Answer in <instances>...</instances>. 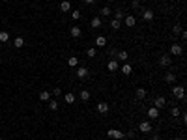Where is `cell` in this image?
Returning <instances> with one entry per match:
<instances>
[{"instance_id":"6da1fadb","label":"cell","mask_w":187,"mask_h":140,"mask_svg":"<svg viewBox=\"0 0 187 140\" xmlns=\"http://www.w3.org/2000/svg\"><path fill=\"white\" fill-rule=\"evenodd\" d=\"M170 64H172L170 54H161V56H159V66H161V67H169Z\"/></svg>"},{"instance_id":"7a4b0ae2","label":"cell","mask_w":187,"mask_h":140,"mask_svg":"<svg viewBox=\"0 0 187 140\" xmlns=\"http://www.w3.org/2000/svg\"><path fill=\"white\" fill-rule=\"evenodd\" d=\"M181 54H183V47L180 43H174L170 47V56H181Z\"/></svg>"},{"instance_id":"3957f363","label":"cell","mask_w":187,"mask_h":140,"mask_svg":"<svg viewBox=\"0 0 187 140\" xmlns=\"http://www.w3.org/2000/svg\"><path fill=\"white\" fill-rule=\"evenodd\" d=\"M107 134L110 138H116V140H122V138H125V133L124 131H116V129H109L107 131Z\"/></svg>"},{"instance_id":"277c9868","label":"cell","mask_w":187,"mask_h":140,"mask_svg":"<svg viewBox=\"0 0 187 140\" xmlns=\"http://www.w3.org/2000/svg\"><path fill=\"white\" fill-rule=\"evenodd\" d=\"M172 95H174L176 99H183V95H185L183 86H174V88H172Z\"/></svg>"},{"instance_id":"5b68a950","label":"cell","mask_w":187,"mask_h":140,"mask_svg":"<svg viewBox=\"0 0 187 140\" xmlns=\"http://www.w3.org/2000/svg\"><path fill=\"white\" fill-rule=\"evenodd\" d=\"M95 108H97L99 114H107V112H109V103H107V101H99Z\"/></svg>"},{"instance_id":"8992f818","label":"cell","mask_w":187,"mask_h":140,"mask_svg":"<svg viewBox=\"0 0 187 140\" xmlns=\"http://www.w3.org/2000/svg\"><path fill=\"white\" fill-rule=\"evenodd\" d=\"M139 131L140 133H151V123L150 122H140V125H139Z\"/></svg>"},{"instance_id":"52a82bcc","label":"cell","mask_w":187,"mask_h":140,"mask_svg":"<svg viewBox=\"0 0 187 140\" xmlns=\"http://www.w3.org/2000/svg\"><path fill=\"white\" fill-rule=\"evenodd\" d=\"M88 73H90V69H88V67H84V66L77 67V77H79V78H86V77H88Z\"/></svg>"},{"instance_id":"ba28073f","label":"cell","mask_w":187,"mask_h":140,"mask_svg":"<svg viewBox=\"0 0 187 140\" xmlns=\"http://www.w3.org/2000/svg\"><path fill=\"white\" fill-rule=\"evenodd\" d=\"M154 17H155L154 9H142V19L144 21H154Z\"/></svg>"},{"instance_id":"9c48e42d","label":"cell","mask_w":187,"mask_h":140,"mask_svg":"<svg viewBox=\"0 0 187 140\" xmlns=\"http://www.w3.org/2000/svg\"><path fill=\"white\" fill-rule=\"evenodd\" d=\"M146 95H148V92H146L144 88H137V92H135V97H137L139 101H142V99H146Z\"/></svg>"},{"instance_id":"30bf717a","label":"cell","mask_w":187,"mask_h":140,"mask_svg":"<svg viewBox=\"0 0 187 140\" xmlns=\"http://www.w3.org/2000/svg\"><path fill=\"white\" fill-rule=\"evenodd\" d=\"M124 23H125V26H135L137 19H135V15H125V17H124Z\"/></svg>"},{"instance_id":"8fae6325","label":"cell","mask_w":187,"mask_h":140,"mask_svg":"<svg viewBox=\"0 0 187 140\" xmlns=\"http://www.w3.org/2000/svg\"><path fill=\"white\" fill-rule=\"evenodd\" d=\"M148 118L150 119H157L159 118V108H155V107L148 108Z\"/></svg>"},{"instance_id":"7c38bea8","label":"cell","mask_w":187,"mask_h":140,"mask_svg":"<svg viewBox=\"0 0 187 140\" xmlns=\"http://www.w3.org/2000/svg\"><path fill=\"white\" fill-rule=\"evenodd\" d=\"M165 105H166V99H165L163 95H161V97H157V99L154 101V107H155V108H163Z\"/></svg>"},{"instance_id":"4fadbf2b","label":"cell","mask_w":187,"mask_h":140,"mask_svg":"<svg viewBox=\"0 0 187 140\" xmlns=\"http://www.w3.org/2000/svg\"><path fill=\"white\" fill-rule=\"evenodd\" d=\"M107 67H109V71H118V69H120L118 60H110V62L107 64Z\"/></svg>"},{"instance_id":"5bb4252c","label":"cell","mask_w":187,"mask_h":140,"mask_svg":"<svg viewBox=\"0 0 187 140\" xmlns=\"http://www.w3.org/2000/svg\"><path fill=\"white\" fill-rule=\"evenodd\" d=\"M165 82H166V84H174V82H176V73H170V71H169V73L165 75Z\"/></svg>"},{"instance_id":"9a60e30c","label":"cell","mask_w":187,"mask_h":140,"mask_svg":"<svg viewBox=\"0 0 187 140\" xmlns=\"http://www.w3.org/2000/svg\"><path fill=\"white\" fill-rule=\"evenodd\" d=\"M69 34H71V37H80L82 30H80L79 26H71V28H69Z\"/></svg>"},{"instance_id":"2e32d148","label":"cell","mask_w":187,"mask_h":140,"mask_svg":"<svg viewBox=\"0 0 187 140\" xmlns=\"http://www.w3.org/2000/svg\"><path fill=\"white\" fill-rule=\"evenodd\" d=\"M107 45V37L105 36H97L95 37V47H105Z\"/></svg>"},{"instance_id":"e0dca14e","label":"cell","mask_w":187,"mask_h":140,"mask_svg":"<svg viewBox=\"0 0 187 140\" xmlns=\"http://www.w3.org/2000/svg\"><path fill=\"white\" fill-rule=\"evenodd\" d=\"M122 73H124V75H127V77H129L131 73H133V67H131V64H127V62L124 64V66H122Z\"/></svg>"},{"instance_id":"ac0fdd59","label":"cell","mask_w":187,"mask_h":140,"mask_svg":"<svg viewBox=\"0 0 187 140\" xmlns=\"http://www.w3.org/2000/svg\"><path fill=\"white\" fill-rule=\"evenodd\" d=\"M68 66H69V67H77V66H79V58H77V56H69V58H68Z\"/></svg>"},{"instance_id":"d6986e66","label":"cell","mask_w":187,"mask_h":140,"mask_svg":"<svg viewBox=\"0 0 187 140\" xmlns=\"http://www.w3.org/2000/svg\"><path fill=\"white\" fill-rule=\"evenodd\" d=\"M116 58L122 60V62H127V60H129V54L125 52V51H120V52H116Z\"/></svg>"},{"instance_id":"ffe728a7","label":"cell","mask_w":187,"mask_h":140,"mask_svg":"<svg viewBox=\"0 0 187 140\" xmlns=\"http://www.w3.org/2000/svg\"><path fill=\"white\" fill-rule=\"evenodd\" d=\"M60 9H62V11H71V2H68V0H64V2L60 4Z\"/></svg>"},{"instance_id":"44dd1931","label":"cell","mask_w":187,"mask_h":140,"mask_svg":"<svg viewBox=\"0 0 187 140\" xmlns=\"http://www.w3.org/2000/svg\"><path fill=\"white\" fill-rule=\"evenodd\" d=\"M13 45H15V47H17V49L24 47V39H23L21 36H19V37H15V39H13Z\"/></svg>"},{"instance_id":"7402d4cb","label":"cell","mask_w":187,"mask_h":140,"mask_svg":"<svg viewBox=\"0 0 187 140\" xmlns=\"http://www.w3.org/2000/svg\"><path fill=\"white\" fill-rule=\"evenodd\" d=\"M64 101L68 103V105H73V103H75V95H73V93H65V95H64Z\"/></svg>"},{"instance_id":"603a6c76","label":"cell","mask_w":187,"mask_h":140,"mask_svg":"<svg viewBox=\"0 0 187 140\" xmlns=\"http://www.w3.org/2000/svg\"><path fill=\"white\" fill-rule=\"evenodd\" d=\"M79 97L82 99V101H88V99H90V92H88V90H80Z\"/></svg>"},{"instance_id":"cb8c5ba5","label":"cell","mask_w":187,"mask_h":140,"mask_svg":"<svg viewBox=\"0 0 187 140\" xmlns=\"http://www.w3.org/2000/svg\"><path fill=\"white\" fill-rule=\"evenodd\" d=\"M90 24H92V28H99L101 24H103V23H101V17H94V19H92V23H90Z\"/></svg>"},{"instance_id":"d4e9b609","label":"cell","mask_w":187,"mask_h":140,"mask_svg":"<svg viewBox=\"0 0 187 140\" xmlns=\"http://www.w3.org/2000/svg\"><path fill=\"white\" fill-rule=\"evenodd\" d=\"M120 26H122V21H118V19H112V21H110V28L112 30H118Z\"/></svg>"},{"instance_id":"484cf974","label":"cell","mask_w":187,"mask_h":140,"mask_svg":"<svg viewBox=\"0 0 187 140\" xmlns=\"http://www.w3.org/2000/svg\"><path fill=\"white\" fill-rule=\"evenodd\" d=\"M4 41H9V34L6 32V30L0 32V43H4Z\"/></svg>"},{"instance_id":"4316f807","label":"cell","mask_w":187,"mask_h":140,"mask_svg":"<svg viewBox=\"0 0 187 140\" xmlns=\"http://www.w3.org/2000/svg\"><path fill=\"white\" fill-rule=\"evenodd\" d=\"M49 97H50V93L49 92H39V101H49Z\"/></svg>"},{"instance_id":"83f0119b","label":"cell","mask_w":187,"mask_h":140,"mask_svg":"<svg viewBox=\"0 0 187 140\" xmlns=\"http://www.w3.org/2000/svg\"><path fill=\"white\" fill-rule=\"evenodd\" d=\"M110 13H112V9H110V8H107V6L101 8V17H109Z\"/></svg>"},{"instance_id":"f1b7e54d","label":"cell","mask_w":187,"mask_h":140,"mask_svg":"<svg viewBox=\"0 0 187 140\" xmlns=\"http://www.w3.org/2000/svg\"><path fill=\"white\" fill-rule=\"evenodd\" d=\"M114 13H116V19H118V21H122V19L125 17V15H127V13H125V11H124V9H116V11H114Z\"/></svg>"},{"instance_id":"f546056e","label":"cell","mask_w":187,"mask_h":140,"mask_svg":"<svg viewBox=\"0 0 187 140\" xmlns=\"http://www.w3.org/2000/svg\"><path fill=\"white\" fill-rule=\"evenodd\" d=\"M49 108L50 110H58V101L54 99V101H49Z\"/></svg>"},{"instance_id":"4dcf8cb0","label":"cell","mask_w":187,"mask_h":140,"mask_svg":"<svg viewBox=\"0 0 187 140\" xmlns=\"http://www.w3.org/2000/svg\"><path fill=\"white\" fill-rule=\"evenodd\" d=\"M172 34H174V36H178V34H181V24H176V26L172 28Z\"/></svg>"},{"instance_id":"1f68e13d","label":"cell","mask_w":187,"mask_h":140,"mask_svg":"<svg viewBox=\"0 0 187 140\" xmlns=\"http://www.w3.org/2000/svg\"><path fill=\"white\" fill-rule=\"evenodd\" d=\"M71 19L79 21V19H80V11H75V9H71Z\"/></svg>"},{"instance_id":"d6a6232c","label":"cell","mask_w":187,"mask_h":140,"mask_svg":"<svg viewBox=\"0 0 187 140\" xmlns=\"http://www.w3.org/2000/svg\"><path fill=\"white\" fill-rule=\"evenodd\" d=\"M86 56H88V58H95V49H88V51H86Z\"/></svg>"},{"instance_id":"836d02e7","label":"cell","mask_w":187,"mask_h":140,"mask_svg":"<svg viewBox=\"0 0 187 140\" xmlns=\"http://www.w3.org/2000/svg\"><path fill=\"white\" fill-rule=\"evenodd\" d=\"M131 8H133V9H139V8H140V2H139V0H131Z\"/></svg>"},{"instance_id":"e575fe53","label":"cell","mask_w":187,"mask_h":140,"mask_svg":"<svg viewBox=\"0 0 187 140\" xmlns=\"http://www.w3.org/2000/svg\"><path fill=\"white\" fill-rule=\"evenodd\" d=\"M170 114H172V116H174V118H178V116H180V114H181V112H180V108H176V107H174V108H172V110H170Z\"/></svg>"},{"instance_id":"d590c367","label":"cell","mask_w":187,"mask_h":140,"mask_svg":"<svg viewBox=\"0 0 187 140\" xmlns=\"http://www.w3.org/2000/svg\"><path fill=\"white\" fill-rule=\"evenodd\" d=\"M53 93H54V95H56V97H58V95H62V90H60V88L56 86V88H54V90H53Z\"/></svg>"},{"instance_id":"8d00e7d4","label":"cell","mask_w":187,"mask_h":140,"mask_svg":"<svg viewBox=\"0 0 187 140\" xmlns=\"http://www.w3.org/2000/svg\"><path fill=\"white\" fill-rule=\"evenodd\" d=\"M125 138H135V131H127L125 133Z\"/></svg>"},{"instance_id":"74e56055","label":"cell","mask_w":187,"mask_h":140,"mask_svg":"<svg viewBox=\"0 0 187 140\" xmlns=\"http://www.w3.org/2000/svg\"><path fill=\"white\" fill-rule=\"evenodd\" d=\"M151 140H161V136H159V134H154V136H151Z\"/></svg>"},{"instance_id":"f35d334b","label":"cell","mask_w":187,"mask_h":140,"mask_svg":"<svg viewBox=\"0 0 187 140\" xmlns=\"http://www.w3.org/2000/svg\"><path fill=\"white\" fill-rule=\"evenodd\" d=\"M97 0H86V4H95Z\"/></svg>"},{"instance_id":"ab89813d","label":"cell","mask_w":187,"mask_h":140,"mask_svg":"<svg viewBox=\"0 0 187 140\" xmlns=\"http://www.w3.org/2000/svg\"><path fill=\"white\" fill-rule=\"evenodd\" d=\"M176 140H183V138H176Z\"/></svg>"},{"instance_id":"60d3db41","label":"cell","mask_w":187,"mask_h":140,"mask_svg":"<svg viewBox=\"0 0 187 140\" xmlns=\"http://www.w3.org/2000/svg\"><path fill=\"white\" fill-rule=\"evenodd\" d=\"M0 49H2V43H0Z\"/></svg>"},{"instance_id":"b9f144b4","label":"cell","mask_w":187,"mask_h":140,"mask_svg":"<svg viewBox=\"0 0 187 140\" xmlns=\"http://www.w3.org/2000/svg\"><path fill=\"white\" fill-rule=\"evenodd\" d=\"M0 140H2V138H0Z\"/></svg>"}]
</instances>
